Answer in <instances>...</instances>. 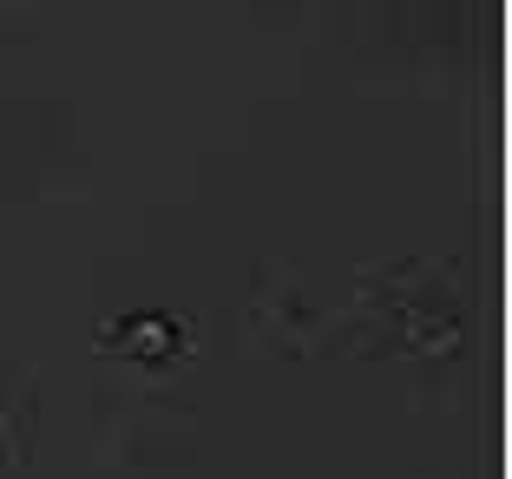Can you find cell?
<instances>
[{"mask_svg": "<svg viewBox=\"0 0 512 479\" xmlns=\"http://www.w3.org/2000/svg\"><path fill=\"white\" fill-rule=\"evenodd\" d=\"M112 342H119V355H132V361H165L184 335H178L171 315H132V329H119Z\"/></svg>", "mask_w": 512, "mask_h": 479, "instance_id": "cell-1", "label": "cell"}]
</instances>
